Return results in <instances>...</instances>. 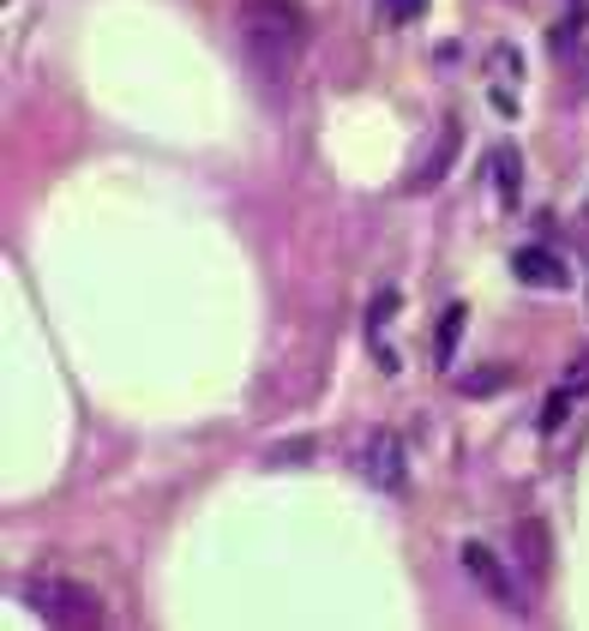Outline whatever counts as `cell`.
<instances>
[{"mask_svg": "<svg viewBox=\"0 0 589 631\" xmlns=\"http://www.w3.org/2000/svg\"><path fill=\"white\" fill-rule=\"evenodd\" d=\"M241 24H247V37H253V49L264 61H283L307 37L301 0H241Z\"/></svg>", "mask_w": 589, "mask_h": 631, "instance_id": "6da1fadb", "label": "cell"}, {"mask_svg": "<svg viewBox=\"0 0 589 631\" xmlns=\"http://www.w3.org/2000/svg\"><path fill=\"white\" fill-rule=\"evenodd\" d=\"M19 595L54 625H97L102 620L97 590H84V583H72V578H24Z\"/></svg>", "mask_w": 589, "mask_h": 631, "instance_id": "7a4b0ae2", "label": "cell"}, {"mask_svg": "<svg viewBox=\"0 0 589 631\" xmlns=\"http://www.w3.org/2000/svg\"><path fill=\"white\" fill-rule=\"evenodd\" d=\"M356 469L367 481H373L379 493H397L403 488V475H409V451H403V433H391V428H373L367 433V445H361V458Z\"/></svg>", "mask_w": 589, "mask_h": 631, "instance_id": "3957f363", "label": "cell"}, {"mask_svg": "<svg viewBox=\"0 0 589 631\" xmlns=\"http://www.w3.org/2000/svg\"><path fill=\"white\" fill-rule=\"evenodd\" d=\"M458 151H463V121H458V114H446V121H439L433 151L421 157L416 174H409V193H433V187L451 174V163H458Z\"/></svg>", "mask_w": 589, "mask_h": 631, "instance_id": "277c9868", "label": "cell"}, {"mask_svg": "<svg viewBox=\"0 0 589 631\" xmlns=\"http://www.w3.org/2000/svg\"><path fill=\"white\" fill-rule=\"evenodd\" d=\"M463 571H469V578H476L481 590L499 601V608H518V613H523L518 583H511V571H506V565H499V553H493V548H481V541H463Z\"/></svg>", "mask_w": 589, "mask_h": 631, "instance_id": "5b68a950", "label": "cell"}, {"mask_svg": "<svg viewBox=\"0 0 589 631\" xmlns=\"http://www.w3.org/2000/svg\"><path fill=\"white\" fill-rule=\"evenodd\" d=\"M511 541H518V565L529 571V583H541V578H548V553H553L548 523H541V518H518Z\"/></svg>", "mask_w": 589, "mask_h": 631, "instance_id": "8992f818", "label": "cell"}, {"mask_svg": "<svg viewBox=\"0 0 589 631\" xmlns=\"http://www.w3.org/2000/svg\"><path fill=\"white\" fill-rule=\"evenodd\" d=\"M511 277L529 289H566V266H559V253H548V247H518Z\"/></svg>", "mask_w": 589, "mask_h": 631, "instance_id": "52a82bcc", "label": "cell"}, {"mask_svg": "<svg viewBox=\"0 0 589 631\" xmlns=\"http://www.w3.org/2000/svg\"><path fill=\"white\" fill-rule=\"evenodd\" d=\"M493 187H499V199H506V204H518V193H523V157L511 151V144H499V151H493Z\"/></svg>", "mask_w": 589, "mask_h": 631, "instance_id": "ba28073f", "label": "cell"}, {"mask_svg": "<svg viewBox=\"0 0 589 631\" xmlns=\"http://www.w3.org/2000/svg\"><path fill=\"white\" fill-rule=\"evenodd\" d=\"M463 325H469V307H463V301H458V307H446V319H439V337H433V355H439V367H451V349H458Z\"/></svg>", "mask_w": 589, "mask_h": 631, "instance_id": "9c48e42d", "label": "cell"}, {"mask_svg": "<svg viewBox=\"0 0 589 631\" xmlns=\"http://www.w3.org/2000/svg\"><path fill=\"white\" fill-rule=\"evenodd\" d=\"M421 12H427V0H379V24H409Z\"/></svg>", "mask_w": 589, "mask_h": 631, "instance_id": "30bf717a", "label": "cell"}, {"mask_svg": "<svg viewBox=\"0 0 589 631\" xmlns=\"http://www.w3.org/2000/svg\"><path fill=\"white\" fill-rule=\"evenodd\" d=\"M571 391H578V385H571ZM571 391H553V398L541 403V433L566 428V415H571Z\"/></svg>", "mask_w": 589, "mask_h": 631, "instance_id": "8fae6325", "label": "cell"}, {"mask_svg": "<svg viewBox=\"0 0 589 631\" xmlns=\"http://www.w3.org/2000/svg\"><path fill=\"white\" fill-rule=\"evenodd\" d=\"M506 367H488V373H469V379H458V385L469 391V398H481V391H499V385H506Z\"/></svg>", "mask_w": 589, "mask_h": 631, "instance_id": "7c38bea8", "label": "cell"}, {"mask_svg": "<svg viewBox=\"0 0 589 631\" xmlns=\"http://www.w3.org/2000/svg\"><path fill=\"white\" fill-rule=\"evenodd\" d=\"M307 451H313V439H294V445H283V451H271V463H301Z\"/></svg>", "mask_w": 589, "mask_h": 631, "instance_id": "4fadbf2b", "label": "cell"}]
</instances>
